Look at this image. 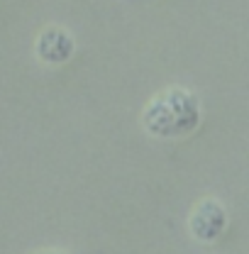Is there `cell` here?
Returning a JSON list of instances; mask_svg holds the SVG:
<instances>
[{
    "instance_id": "cell-2",
    "label": "cell",
    "mask_w": 249,
    "mask_h": 254,
    "mask_svg": "<svg viewBox=\"0 0 249 254\" xmlns=\"http://www.w3.org/2000/svg\"><path fill=\"white\" fill-rule=\"evenodd\" d=\"M225 227H227V213L215 198H205L190 210L188 230L198 242H215L225 232Z\"/></svg>"
},
{
    "instance_id": "cell-3",
    "label": "cell",
    "mask_w": 249,
    "mask_h": 254,
    "mask_svg": "<svg viewBox=\"0 0 249 254\" xmlns=\"http://www.w3.org/2000/svg\"><path fill=\"white\" fill-rule=\"evenodd\" d=\"M34 52L37 57L44 64H52V66H59V64H66L73 52H76V42L71 37V32L63 30V27H47L37 34V42H34Z\"/></svg>"
},
{
    "instance_id": "cell-1",
    "label": "cell",
    "mask_w": 249,
    "mask_h": 254,
    "mask_svg": "<svg viewBox=\"0 0 249 254\" xmlns=\"http://www.w3.org/2000/svg\"><path fill=\"white\" fill-rule=\"evenodd\" d=\"M142 125L152 137L159 139L186 137L200 125V103L190 91L171 86L147 103L142 113Z\"/></svg>"
},
{
    "instance_id": "cell-4",
    "label": "cell",
    "mask_w": 249,
    "mask_h": 254,
    "mask_svg": "<svg viewBox=\"0 0 249 254\" xmlns=\"http://www.w3.org/2000/svg\"><path fill=\"white\" fill-rule=\"evenodd\" d=\"M37 254H63V252H37Z\"/></svg>"
}]
</instances>
